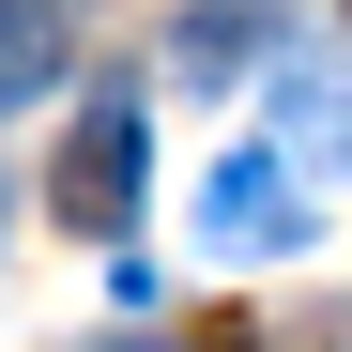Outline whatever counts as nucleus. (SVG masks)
I'll use <instances>...</instances> for the list:
<instances>
[{
  "label": "nucleus",
  "instance_id": "1",
  "mask_svg": "<svg viewBox=\"0 0 352 352\" xmlns=\"http://www.w3.org/2000/svg\"><path fill=\"white\" fill-rule=\"evenodd\" d=\"M199 245H214V261H276V245H307V168H291V153H230L214 184H199Z\"/></svg>",
  "mask_w": 352,
  "mask_h": 352
},
{
  "label": "nucleus",
  "instance_id": "2",
  "mask_svg": "<svg viewBox=\"0 0 352 352\" xmlns=\"http://www.w3.org/2000/svg\"><path fill=\"white\" fill-rule=\"evenodd\" d=\"M138 153H153V123H138L123 92H107V107H77V138H62V230L123 245V214H138Z\"/></svg>",
  "mask_w": 352,
  "mask_h": 352
},
{
  "label": "nucleus",
  "instance_id": "3",
  "mask_svg": "<svg viewBox=\"0 0 352 352\" xmlns=\"http://www.w3.org/2000/svg\"><path fill=\"white\" fill-rule=\"evenodd\" d=\"M276 138L291 168H352V77H276Z\"/></svg>",
  "mask_w": 352,
  "mask_h": 352
},
{
  "label": "nucleus",
  "instance_id": "4",
  "mask_svg": "<svg viewBox=\"0 0 352 352\" xmlns=\"http://www.w3.org/2000/svg\"><path fill=\"white\" fill-rule=\"evenodd\" d=\"M46 77H62V16L46 0H0V107H31Z\"/></svg>",
  "mask_w": 352,
  "mask_h": 352
},
{
  "label": "nucleus",
  "instance_id": "5",
  "mask_svg": "<svg viewBox=\"0 0 352 352\" xmlns=\"http://www.w3.org/2000/svg\"><path fill=\"white\" fill-rule=\"evenodd\" d=\"M245 46H261V0H199L168 62H184V77H245Z\"/></svg>",
  "mask_w": 352,
  "mask_h": 352
},
{
  "label": "nucleus",
  "instance_id": "6",
  "mask_svg": "<svg viewBox=\"0 0 352 352\" xmlns=\"http://www.w3.org/2000/svg\"><path fill=\"white\" fill-rule=\"evenodd\" d=\"M123 352H138V337H123Z\"/></svg>",
  "mask_w": 352,
  "mask_h": 352
}]
</instances>
